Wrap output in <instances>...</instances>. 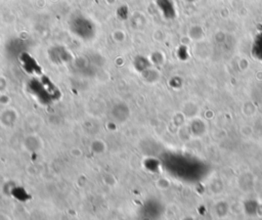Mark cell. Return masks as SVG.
<instances>
[{"instance_id":"obj_2","label":"cell","mask_w":262,"mask_h":220,"mask_svg":"<svg viewBox=\"0 0 262 220\" xmlns=\"http://www.w3.org/2000/svg\"><path fill=\"white\" fill-rule=\"evenodd\" d=\"M253 52L262 59V30L259 31L254 38Z\"/></svg>"},{"instance_id":"obj_1","label":"cell","mask_w":262,"mask_h":220,"mask_svg":"<svg viewBox=\"0 0 262 220\" xmlns=\"http://www.w3.org/2000/svg\"><path fill=\"white\" fill-rule=\"evenodd\" d=\"M159 6L168 18H173L175 16V8L171 0H159Z\"/></svg>"},{"instance_id":"obj_3","label":"cell","mask_w":262,"mask_h":220,"mask_svg":"<svg viewBox=\"0 0 262 220\" xmlns=\"http://www.w3.org/2000/svg\"><path fill=\"white\" fill-rule=\"evenodd\" d=\"M187 1H194V0H187Z\"/></svg>"}]
</instances>
